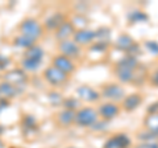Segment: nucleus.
I'll return each instance as SVG.
<instances>
[{"label":"nucleus","mask_w":158,"mask_h":148,"mask_svg":"<svg viewBox=\"0 0 158 148\" xmlns=\"http://www.w3.org/2000/svg\"><path fill=\"white\" fill-rule=\"evenodd\" d=\"M48 99H49V102L52 103L53 106H58V105H63V97H62V94H59L58 91H50L48 94Z\"/></svg>","instance_id":"24"},{"label":"nucleus","mask_w":158,"mask_h":148,"mask_svg":"<svg viewBox=\"0 0 158 148\" xmlns=\"http://www.w3.org/2000/svg\"><path fill=\"white\" fill-rule=\"evenodd\" d=\"M146 48L149 49L150 52H154V53L158 52V45H157V42H148V44H146Z\"/></svg>","instance_id":"29"},{"label":"nucleus","mask_w":158,"mask_h":148,"mask_svg":"<svg viewBox=\"0 0 158 148\" xmlns=\"http://www.w3.org/2000/svg\"><path fill=\"white\" fill-rule=\"evenodd\" d=\"M65 21H66V17L62 12H54L49 17H46L45 23H44V28L49 29V31H57Z\"/></svg>","instance_id":"11"},{"label":"nucleus","mask_w":158,"mask_h":148,"mask_svg":"<svg viewBox=\"0 0 158 148\" xmlns=\"http://www.w3.org/2000/svg\"><path fill=\"white\" fill-rule=\"evenodd\" d=\"M63 107L66 110H71V111H78V108L81 107V101L78 99V97H71L63 101Z\"/></svg>","instance_id":"23"},{"label":"nucleus","mask_w":158,"mask_h":148,"mask_svg":"<svg viewBox=\"0 0 158 148\" xmlns=\"http://www.w3.org/2000/svg\"><path fill=\"white\" fill-rule=\"evenodd\" d=\"M13 44L19 48H24L27 50V49L32 48L33 45H36V41H33V40H31V38H28L25 36H23V34H19V36L13 40Z\"/></svg>","instance_id":"20"},{"label":"nucleus","mask_w":158,"mask_h":148,"mask_svg":"<svg viewBox=\"0 0 158 148\" xmlns=\"http://www.w3.org/2000/svg\"><path fill=\"white\" fill-rule=\"evenodd\" d=\"M144 148H158V146L156 144V143L149 141V143H146V144L144 146Z\"/></svg>","instance_id":"31"},{"label":"nucleus","mask_w":158,"mask_h":148,"mask_svg":"<svg viewBox=\"0 0 158 148\" xmlns=\"http://www.w3.org/2000/svg\"><path fill=\"white\" fill-rule=\"evenodd\" d=\"M23 127H24V130H27V131L36 132L38 130V124H37L36 118L32 116V115H25L23 118Z\"/></svg>","instance_id":"21"},{"label":"nucleus","mask_w":158,"mask_h":148,"mask_svg":"<svg viewBox=\"0 0 158 148\" xmlns=\"http://www.w3.org/2000/svg\"><path fill=\"white\" fill-rule=\"evenodd\" d=\"M146 127L149 128L150 132L158 134V115H150L146 119Z\"/></svg>","instance_id":"25"},{"label":"nucleus","mask_w":158,"mask_h":148,"mask_svg":"<svg viewBox=\"0 0 158 148\" xmlns=\"http://www.w3.org/2000/svg\"><path fill=\"white\" fill-rule=\"evenodd\" d=\"M96 38V32L90 29H78L73 36V41H75L78 45H88Z\"/></svg>","instance_id":"10"},{"label":"nucleus","mask_w":158,"mask_h":148,"mask_svg":"<svg viewBox=\"0 0 158 148\" xmlns=\"http://www.w3.org/2000/svg\"><path fill=\"white\" fill-rule=\"evenodd\" d=\"M44 49L40 46V45H33L32 48H29L25 50V53H24V58H29V60H34V61H42L44 58Z\"/></svg>","instance_id":"16"},{"label":"nucleus","mask_w":158,"mask_h":148,"mask_svg":"<svg viewBox=\"0 0 158 148\" xmlns=\"http://www.w3.org/2000/svg\"><path fill=\"white\" fill-rule=\"evenodd\" d=\"M19 94V87L11 85L8 82H0V99H11Z\"/></svg>","instance_id":"14"},{"label":"nucleus","mask_w":158,"mask_h":148,"mask_svg":"<svg viewBox=\"0 0 158 148\" xmlns=\"http://www.w3.org/2000/svg\"><path fill=\"white\" fill-rule=\"evenodd\" d=\"M75 111H71V110H62L59 114L57 115V122L59 126L62 127H69L73 123H75Z\"/></svg>","instance_id":"15"},{"label":"nucleus","mask_w":158,"mask_h":148,"mask_svg":"<svg viewBox=\"0 0 158 148\" xmlns=\"http://www.w3.org/2000/svg\"><path fill=\"white\" fill-rule=\"evenodd\" d=\"M152 82L154 83L156 86H158V72H156L154 74H153V77H152Z\"/></svg>","instance_id":"30"},{"label":"nucleus","mask_w":158,"mask_h":148,"mask_svg":"<svg viewBox=\"0 0 158 148\" xmlns=\"http://www.w3.org/2000/svg\"><path fill=\"white\" fill-rule=\"evenodd\" d=\"M98 112L91 107L79 108L75 114V123L82 127H92L95 123H98Z\"/></svg>","instance_id":"2"},{"label":"nucleus","mask_w":158,"mask_h":148,"mask_svg":"<svg viewBox=\"0 0 158 148\" xmlns=\"http://www.w3.org/2000/svg\"><path fill=\"white\" fill-rule=\"evenodd\" d=\"M141 102H142L141 95L132 94L129 97L124 98V101H123V107H124V110H127V111H132V110H135V108H137L138 106H140Z\"/></svg>","instance_id":"17"},{"label":"nucleus","mask_w":158,"mask_h":148,"mask_svg":"<svg viewBox=\"0 0 158 148\" xmlns=\"http://www.w3.org/2000/svg\"><path fill=\"white\" fill-rule=\"evenodd\" d=\"M116 45L118 49H121V50H132V48L135 46V41H133L128 34H121V36H118V38H117Z\"/></svg>","instance_id":"18"},{"label":"nucleus","mask_w":158,"mask_h":148,"mask_svg":"<svg viewBox=\"0 0 158 148\" xmlns=\"http://www.w3.org/2000/svg\"><path fill=\"white\" fill-rule=\"evenodd\" d=\"M44 24H41L38 20L33 17H28L25 20H23L21 24L19 25L20 34L25 36L28 38H31L33 41H37L42 37L44 34Z\"/></svg>","instance_id":"1"},{"label":"nucleus","mask_w":158,"mask_h":148,"mask_svg":"<svg viewBox=\"0 0 158 148\" xmlns=\"http://www.w3.org/2000/svg\"><path fill=\"white\" fill-rule=\"evenodd\" d=\"M102 95L111 101H121L124 98V89L121 86L116 85V83H110L106 85L102 90Z\"/></svg>","instance_id":"7"},{"label":"nucleus","mask_w":158,"mask_h":148,"mask_svg":"<svg viewBox=\"0 0 158 148\" xmlns=\"http://www.w3.org/2000/svg\"><path fill=\"white\" fill-rule=\"evenodd\" d=\"M71 23L74 24V27H77V25H79V27H82V29H85L83 27H86V24H87V20L83 16H81V15H75V17L71 20Z\"/></svg>","instance_id":"26"},{"label":"nucleus","mask_w":158,"mask_h":148,"mask_svg":"<svg viewBox=\"0 0 158 148\" xmlns=\"http://www.w3.org/2000/svg\"><path fill=\"white\" fill-rule=\"evenodd\" d=\"M116 76L121 82H131L135 78V70L124 67H116Z\"/></svg>","instance_id":"19"},{"label":"nucleus","mask_w":158,"mask_h":148,"mask_svg":"<svg viewBox=\"0 0 158 148\" xmlns=\"http://www.w3.org/2000/svg\"><path fill=\"white\" fill-rule=\"evenodd\" d=\"M144 19H146V16H144L141 12H133L131 15V20L132 21H140V20H144Z\"/></svg>","instance_id":"28"},{"label":"nucleus","mask_w":158,"mask_h":148,"mask_svg":"<svg viewBox=\"0 0 158 148\" xmlns=\"http://www.w3.org/2000/svg\"><path fill=\"white\" fill-rule=\"evenodd\" d=\"M21 69L25 72H36L37 69L40 67V65H41V62L40 61H34V60H29V58H24L21 60Z\"/></svg>","instance_id":"22"},{"label":"nucleus","mask_w":158,"mask_h":148,"mask_svg":"<svg viewBox=\"0 0 158 148\" xmlns=\"http://www.w3.org/2000/svg\"><path fill=\"white\" fill-rule=\"evenodd\" d=\"M52 65L56 66L57 69H59V70L63 72L65 74H67V76H70V74L74 73V70H75V65H74L71 58L62 56V54H58V56L53 57Z\"/></svg>","instance_id":"6"},{"label":"nucleus","mask_w":158,"mask_h":148,"mask_svg":"<svg viewBox=\"0 0 158 148\" xmlns=\"http://www.w3.org/2000/svg\"><path fill=\"white\" fill-rule=\"evenodd\" d=\"M3 78H4V82H8L16 87L24 86L28 81L27 73H25V70H23V69H12V70H8V72H6Z\"/></svg>","instance_id":"4"},{"label":"nucleus","mask_w":158,"mask_h":148,"mask_svg":"<svg viewBox=\"0 0 158 148\" xmlns=\"http://www.w3.org/2000/svg\"><path fill=\"white\" fill-rule=\"evenodd\" d=\"M9 63H11V60H9V57L0 54V70H6Z\"/></svg>","instance_id":"27"},{"label":"nucleus","mask_w":158,"mask_h":148,"mask_svg":"<svg viewBox=\"0 0 158 148\" xmlns=\"http://www.w3.org/2000/svg\"><path fill=\"white\" fill-rule=\"evenodd\" d=\"M70 148H74V147H70Z\"/></svg>","instance_id":"33"},{"label":"nucleus","mask_w":158,"mask_h":148,"mask_svg":"<svg viewBox=\"0 0 158 148\" xmlns=\"http://www.w3.org/2000/svg\"><path fill=\"white\" fill-rule=\"evenodd\" d=\"M77 95H78V99L79 101H85V102H96L99 101L100 98V94L95 90L87 85H83V86H79L77 90Z\"/></svg>","instance_id":"8"},{"label":"nucleus","mask_w":158,"mask_h":148,"mask_svg":"<svg viewBox=\"0 0 158 148\" xmlns=\"http://www.w3.org/2000/svg\"><path fill=\"white\" fill-rule=\"evenodd\" d=\"M44 80L46 82H49L50 85H54V86H59L62 83H65L67 80H69V76L65 74L63 72H61L59 69H57L56 66H48L45 70H44Z\"/></svg>","instance_id":"3"},{"label":"nucleus","mask_w":158,"mask_h":148,"mask_svg":"<svg viewBox=\"0 0 158 148\" xmlns=\"http://www.w3.org/2000/svg\"><path fill=\"white\" fill-rule=\"evenodd\" d=\"M3 147H4V143H3L2 140H0V148H3Z\"/></svg>","instance_id":"32"},{"label":"nucleus","mask_w":158,"mask_h":148,"mask_svg":"<svg viewBox=\"0 0 158 148\" xmlns=\"http://www.w3.org/2000/svg\"><path fill=\"white\" fill-rule=\"evenodd\" d=\"M75 32H77L75 27H74V24L71 23V20H66L56 31V34H54V36H56V38L59 42H61V41L70 40V37L74 36V33H75Z\"/></svg>","instance_id":"9"},{"label":"nucleus","mask_w":158,"mask_h":148,"mask_svg":"<svg viewBox=\"0 0 158 148\" xmlns=\"http://www.w3.org/2000/svg\"><path fill=\"white\" fill-rule=\"evenodd\" d=\"M131 144V140L127 135L118 134L112 136L111 139H108L104 144V148H128V146Z\"/></svg>","instance_id":"12"},{"label":"nucleus","mask_w":158,"mask_h":148,"mask_svg":"<svg viewBox=\"0 0 158 148\" xmlns=\"http://www.w3.org/2000/svg\"><path fill=\"white\" fill-rule=\"evenodd\" d=\"M117 114H118V106L116 103L108 102V103H104V105H102L99 107V115L106 120L112 119V118H115Z\"/></svg>","instance_id":"13"},{"label":"nucleus","mask_w":158,"mask_h":148,"mask_svg":"<svg viewBox=\"0 0 158 148\" xmlns=\"http://www.w3.org/2000/svg\"><path fill=\"white\" fill-rule=\"evenodd\" d=\"M58 50L61 52L62 56H66L69 58H78L81 56V48L79 45L73 41V40H66V41H61L58 44Z\"/></svg>","instance_id":"5"}]
</instances>
